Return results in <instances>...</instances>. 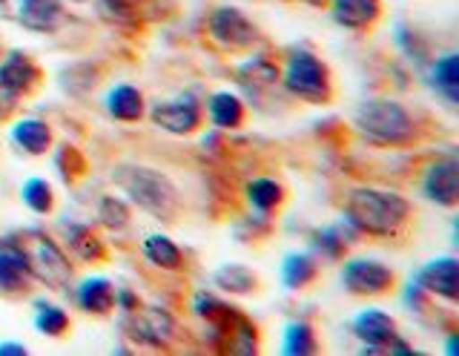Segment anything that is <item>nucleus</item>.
Instances as JSON below:
<instances>
[{"label": "nucleus", "instance_id": "6", "mask_svg": "<svg viewBox=\"0 0 459 356\" xmlns=\"http://www.w3.org/2000/svg\"><path fill=\"white\" fill-rule=\"evenodd\" d=\"M212 44H219L227 52H244L258 44V30L236 6H219L207 21Z\"/></svg>", "mask_w": 459, "mask_h": 356}, {"label": "nucleus", "instance_id": "9", "mask_svg": "<svg viewBox=\"0 0 459 356\" xmlns=\"http://www.w3.org/2000/svg\"><path fill=\"white\" fill-rule=\"evenodd\" d=\"M353 334L359 342H365V353H379L391 348V342L399 336L396 322L391 313H385L382 308H365L356 313V319L351 322Z\"/></svg>", "mask_w": 459, "mask_h": 356}, {"label": "nucleus", "instance_id": "29", "mask_svg": "<svg viewBox=\"0 0 459 356\" xmlns=\"http://www.w3.org/2000/svg\"><path fill=\"white\" fill-rule=\"evenodd\" d=\"M21 198H23V204L38 213V216H43V213H52L55 207V193H52V184L47 178H26L23 181V187H21Z\"/></svg>", "mask_w": 459, "mask_h": 356}, {"label": "nucleus", "instance_id": "22", "mask_svg": "<svg viewBox=\"0 0 459 356\" xmlns=\"http://www.w3.org/2000/svg\"><path fill=\"white\" fill-rule=\"evenodd\" d=\"M141 253H143V259L158 270H181V265H184L181 247L164 233H152V236L143 239Z\"/></svg>", "mask_w": 459, "mask_h": 356}, {"label": "nucleus", "instance_id": "36", "mask_svg": "<svg viewBox=\"0 0 459 356\" xmlns=\"http://www.w3.org/2000/svg\"><path fill=\"white\" fill-rule=\"evenodd\" d=\"M72 4H83V0H72Z\"/></svg>", "mask_w": 459, "mask_h": 356}, {"label": "nucleus", "instance_id": "33", "mask_svg": "<svg viewBox=\"0 0 459 356\" xmlns=\"http://www.w3.org/2000/svg\"><path fill=\"white\" fill-rule=\"evenodd\" d=\"M100 12H104V18L115 21V23H135V9L129 0H100Z\"/></svg>", "mask_w": 459, "mask_h": 356}, {"label": "nucleus", "instance_id": "4", "mask_svg": "<svg viewBox=\"0 0 459 356\" xmlns=\"http://www.w3.org/2000/svg\"><path fill=\"white\" fill-rule=\"evenodd\" d=\"M281 87L307 104H330L333 98V78L330 69L307 49H293L284 61Z\"/></svg>", "mask_w": 459, "mask_h": 356}, {"label": "nucleus", "instance_id": "5", "mask_svg": "<svg viewBox=\"0 0 459 356\" xmlns=\"http://www.w3.org/2000/svg\"><path fill=\"white\" fill-rule=\"evenodd\" d=\"M18 241L26 253V262H29V270H32L35 282L47 284L49 291H57V293L72 291V265L57 241H52L40 230H29Z\"/></svg>", "mask_w": 459, "mask_h": 356}, {"label": "nucleus", "instance_id": "8", "mask_svg": "<svg viewBox=\"0 0 459 356\" xmlns=\"http://www.w3.org/2000/svg\"><path fill=\"white\" fill-rule=\"evenodd\" d=\"M150 118L155 126L172 133V135H190L201 126V104L190 92H184L172 101H158L150 109Z\"/></svg>", "mask_w": 459, "mask_h": 356}, {"label": "nucleus", "instance_id": "24", "mask_svg": "<svg viewBox=\"0 0 459 356\" xmlns=\"http://www.w3.org/2000/svg\"><path fill=\"white\" fill-rule=\"evenodd\" d=\"M353 239H356V230L348 221L333 224V227H322V230L313 233V250L322 253L325 259H342Z\"/></svg>", "mask_w": 459, "mask_h": 356}, {"label": "nucleus", "instance_id": "19", "mask_svg": "<svg viewBox=\"0 0 459 356\" xmlns=\"http://www.w3.org/2000/svg\"><path fill=\"white\" fill-rule=\"evenodd\" d=\"M12 141L26 155H47L52 147V126L40 118H23L12 126Z\"/></svg>", "mask_w": 459, "mask_h": 356}, {"label": "nucleus", "instance_id": "31", "mask_svg": "<svg viewBox=\"0 0 459 356\" xmlns=\"http://www.w3.org/2000/svg\"><path fill=\"white\" fill-rule=\"evenodd\" d=\"M284 353L290 356H305V353H313L316 351V334L310 322L305 319H296L284 327V345H281Z\"/></svg>", "mask_w": 459, "mask_h": 356}, {"label": "nucleus", "instance_id": "20", "mask_svg": "<svg viewBox=\"0 0 459 356\" xmlns=\"http://www.w3.org/2000/svg\"><path fill=\"white\" fill-rule=\"evenodd\" d=\"M207 112H210V121L219 126V130H238L244 124V101L230 90L212 92L207 101Z\"/></svg>", "mask_w": 459, "mask_h": 356}, {"label": "nucleus", "instance_id": "15", "mask_svg": "<svg viewBox=\"0 0 459 356\" xmlns=\"http://www.w3.org/2000/svg\"><path fill=\"white\" fill-rule=\"evenodd\" d=\"M75 302L83 313L107 317L115 308V284L104 276H90L75 288Z\"/></svg>", "mask_w": 459, "mask_h": 356}, {"label": "nucleus", "instance_id": "34", "mask_svg": "<svg viewBox=\"0 0 459 356\" xmlns=\"http://www.w3.org/2000/svg\"><path fill=\"white\" fill-rule=\"evenodd\" d=\"M233 339H238V342H233V345H230L236 353H253V351H255V327H253L247 319L236 317V325H233Z\"/></svg>", "mask_w": 459, "mask_h": 356}, {"label": "nucleus", "instance_id": "27", "mask_svg": "<svg viewBox=\"0 0 459 356\" xmlns=\"http://www.w3.org/2000/svg\"><path fill=\"white\" fill-rule=\"evenodd\" d=\"M247 202L258 213H270V210L281 207L284 187H281L279 181H273V178H253L247 184Z\"/></svg>", "mask_w": 459, "mask_h": 356}, {"label": "nucleus", "instance_id": "26", "mask_svg": "<svg viewBox=\"0 0 459 356\" xmlns=\"http://www.w3.org/2000/svg\"><path fill=\"white\" fill-rule=\"evenodd\" d=\"M319 276V265L310 253H290L281 262V284L287 291H301Z\"/></svg>", "mask_w": 459, "mask_h": 356}, {"label": "nucleus", "instance_id": "3", "mask_svg": "<svg viewBox=\"0 0 459 356\" xmlns=\"http://www.w3.org/2000/svg\"><path fill=\"white\" fill-rule=\"evenodd\" d=\"M359 135L379 147H405L416 138V121L411 112L391 98H370L353 112Z\"/></svg>", "mask_w": 459, "mask_h": 356}, {"label": "nucleus", "instance_id": "32", "mask_svg": "<svg viewBox=\"0 0 459 356\" xmlns=\"http://www.w3.org/2000/svg\"><path fill=\"white\" fill-rule=\"evenodd\" d=\"M98 219L104 221L112 230H124L126 221H129V207L121 202V198H112V195H104L98 204Z\"/></svg>", "mask_w": 459, "mask_h": 356}, {"label": "nucleus", "instance_id": "18", "mask_svg": "<svg viewBox=\"0 0 459 356\" xmlns=\"http://www.w3.org/2000/svg\"><path fill=\"white\" fill-rule=\"evenodd\" d=\"M107 112L115 121L133 124L141 121L143 112H147V104H143V95L133 83H115V87L107 92Z\"/></svg>", "mask_w": 459, "mask_h": 356}, {"label": "nucleus", "instance_id": "10", "mask_svg": "<svg viewBox=\"0 0 459 356\" xmlns=\"http://www.w3.org/2000/svg\"><path fill=\"white\" fill-rule=\"evenodd\" d=\"M422 195L430 204L437 207H456L459 202V161L454 159H442L437 164H430L422 176Z\"/></svg>", "mask_w": 459, "mask_h": 356}, {"label": "nucleus", "instance_id": "7", "mask_svg": "<svg viewBox=\"0 0 459 356\" xmlns=\"http://www.w3.org/2000/svg\"><path fill=\"white\" fill-rule=\"evenodd\" d=\"M342 284L353 296H385L396 284V274L377 259H348L342 267Z\"/></svg>", "mask_w": 459, "mask_h": 356}, {"label": "nucleus", "instance_id": "30", "mask_svg": "<svg viewBox=\"0 0 459 356\" xmlns=\"http://www.w3.org/2000/svg\"><path fill=\"white\" fill-rule=\"evenodd\" d=\"M35 327L40 334H47L52 339L64 336L69 331V313L57 305H49V302H35Z\"/></svg>", "mask_w": 459, "mask_h": 356}, {"label": "nucleus", "instance_id": "17", "mask_svg": "<svg viewBox=\"0 0 459 356\" xmlns=\"http://www.w3.org/2000/svg\"><path fill=\"white\" fill-rule=\"evenodd\" d=\"M330 9L344 30H368L382 18V0H333Z\"/></svg>", "mask_w": 459, "mask_h": 356}, {"label": "nucleus", "instance_id": "11", "mask_svg": "<svg viewBox=\"0 0 459 356\" xmlns=\"http://www.w3.org/2000/svg\"><path fill=\"white\" fill-rule=\"evenodd\" d=\"M416 284L428 296L445 299V302H456L459 299V262L454 256H439V259L428 262L420 274H416Z\"/></svg>", "mask_w": 459, "mask_h": 356}, {"label": "nucleus", "instance_id": "16", "mask_svg": "<svg viewBox=\"0 0 459 356\" xmlns=\"http://www.w3.org/2000/svg\"><path fill=\"white\" fill-rule=\"evenodd\" d=\"M135 317V339L150 342V345H167L176 334V319L164 308H143L133 310Z\"/></svg>", "mask_w": 459, "mask_h": 356}, {"label": "nucleus", "instance_id": "14", "mask_svg": "<svg viewBox=\"0 0 459 356\" xmlns=\"http://www.w3.org/2000/svg\"><path fill=\"white\" fill-rule=\"evenodd\" d=\"M61 0H18V23L40 35H55L64 26Z\"/></svg>", "mask_w": 459, "mask_h": 356}, {"label": "nucleus", "instance_id": "21", "mask_svg": "<svg viewBox=\"0 0 459 356\" xmlns=\"http://www.w3.org/2000/svg\"><path fill=\"white\" fill-rule=\"evenodd\" d=\"M430 83L451 107L459 104V55L448 52L430 64Z\"/></svg>", "mask_w": 459, "mask_h": 356}, {"label": "nucleus", "instance_id": "2", "mask_svg": "<svg viewBox=\"0 0 459 356\" xmlns=\"http://www.w3.org/2000/svg\"><path fill=\"white\" fill-rule=\"evenodd\" d=\"M112 184L118 187L129 202L141 207L143 213H150L152 219L172 224L181 213V193L172 184L169 176H164L161 169L147 167V164H115L112 167Z\"/></svg>", "mask_w": 459, "mask_h": 356}, {"label": "nucleus", "instance_id": "25", "mask_svg": "<svg viewBox=\"0 0 459 356\" xmlns=\"http://www.w3.org/2000/svg\"><path fill=\"white\" fill-rule=\"evenodd\" d=\"M236 75H238V83L244 90L262 92V90H270V87H276V83H279V66L258 55V58L244 61L236 69Z\"/></svg>", "mask_w": 459, "mask_h": 356}, {"label": "nucleus", "instance_id": "28", "mask_svg": "<svg viewBox=\"0 0 459 356\" xmlns=\"http://www.w3.org/2000/svg\"><path fill=\"white\" fill-rule=\"evenodd\" d=\"M212 282H215V288H221L227 293H250V291H255V284H258L255 274L244 267V265H224V267H219L212 274Z\"/></svg>", "mask_w": 459, "mask_h": 356}, {"label": "nucleus", "instance_id": "13", "mask_svg": "<svg viewBox=\"0 0 459 356\" xmlns=\"http://www.w3.org/2000/svg\"><path fill=\"white\" fill-rule=\"evenodd\" d=\"M32 282L35 279H32V270H29L21 241L4 239L0 241V293L4 296L26 293Z\"/></svg>", "mask_w": 459, "mask_h": 356}, {"label": "nucleus", "instance_id": "35", "mask_svg": "<svg viewBox=\"0 0 459 356\" xmlns=\"http://www.w3.org/2000/svg\"><path fill=\"white\" fill-rule=\"evenodd\" d=\"M26 351L23 342H0V356H23Z\"/></svg>", "mask_w": 459, "mask_h": 356}, {"label": "nucleus", "instance_id": "12", "mask_svg": "<svg viewBox=\"0 0 459 356\" xmlns=\"http://www.w3.org/2000/svg\"><path fill=\"white\" fill-rule=\"evenodd\" d=\"M38 83H40V69L21 49H12L6 58L0 61V92L6 98L29 95Z\"/></svg>", "mask_w": 459, "mask_h": 356}, {"label": "nucleus", "instance_id": "1", "mask_svg": "<svg viewBox=\"0 0 459 356\" xmlns=\"http://www.w3.org/2000/svg\"><path fill=\"white\" fill-rule=\"evenodd\" d=\"M344 221L356 233L391 239L402 233L411 221V202L396 190L382 187H356L344 202Z\"/></svg>", "mask_w": 459, "mask_h": 356}, {"label": "nucleus", "instance_id": "23", "mask_svg": "<svg viewBox=\"0 0 459 356\" xmlns=\"http://www.w3.org/2000/svg\"><path fill=\"white\" fill-rule=\"evenodd\" d=\"M64 236H66V247L75 253L81 262H100L107 256V245L92 233V227L69 224L64 227Z\"/></svg>", "mask_w": 459, "mask_h": 356}]
</instances>
